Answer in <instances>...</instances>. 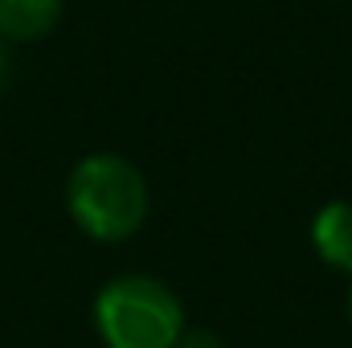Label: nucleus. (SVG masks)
<instances>
[{"label": "nucleus", "mask_w": 352, "mask_h": 348, "mask_svg": "<svg viewBox=\"0 0 352 348\" xmlns=\"http://www.w3.org/2000/svg\"><path fill=\"white\" fill-rule=\"evenodd\" d=\"M311 246L332 270L352 274V201H328L311 217Z\"/></svg>", "instance_id": "3"}, {"label": "nucleus", "mask_w": 352, "mask_h": 348, "mask_svg": "<svg viewBox=\"0 0 352 348\" xmlns=\"http://www.w3.org/2000/svg\"><path fill=\"white\" fill-rule=\"evenodd\" d=\"M148 180L115 152H90L66 180V209L94 242H127L148 221Z\"/></svg>", "instance_id": "1"}, {"label": "nucleus", "mask_w": 352, "mask_h": 348, "mask_svg": "<svg viewBox=\"0 0 352 348\" xmlns=\"http://www.w3.org/2000/svg\"><path fill=\"white\" fill-rule=\"evenodd\" d=\"M62 21V0H0V37L37 41Z\"/></svg>", "instance_id": "4"}, {"label": "nucleus", "mask_w": 352, "mask_h": 348, "mask_svg": "<svg viewBox=\"0 0 352 348\" xmlns=\"http://www.w3.org/2000/svg\"><path fill=\"white\" fill-rule=\"evenodd\" d=\"M0 83H4V54H0Z\"/></svg>", "instance_id": "6"}, {"label": "nucleus", "mask_w": 352, "mask_h": 348, "mask_svg": "<svg viewBox=\"0 0 352 348\" xmlns=\"http://www.w3.org/2000/svg\"><path fill=\"white\" fill-rule=\"evenodd\" d=\"M176 348H226V340L209 328H184V336L176 340Z\"/></svg>", "instance_id": "5"}, {"label": "nucleus", "mask_w": 352, "mask_h": 348, "mask_svg": "<svg viewBox=\"0 0 352 348\" xmlns=\"http://www.w3.org/2000/svg\"><path fill=\"white\" fill-rule=\"evenodd\" d=\"M349 320H352V291H349Z\"/></svg>", "instance_id": "7"}, {"label": "nucleus", "mask_w": 352, "mask_h": 348, "mask_svg": "<svg viewBox=\"0 0 352 348\" xmlns=\"http://www.w3.org/2000/svg\"><path fill=\"white\" fill-rule=\"evenodd\" d=\"M94 328L107 348H176L184 336V303L152 274H119L94 299Z\"/></svg>", "instance_id": "2"}]
</instances>
